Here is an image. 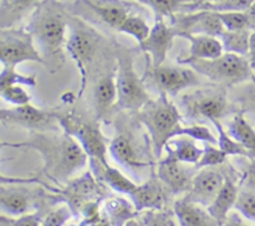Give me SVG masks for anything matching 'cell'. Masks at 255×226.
I'll return each mask as SVG.
<instances>
[{"label": "cell", "mask_w": 255, "mask_h": 226, "mask_svg": "<svg viewBox=\"0 0 255 226\" xmlns=\"http://www.w3.org/2000/svg\"><path fill=\"white\" fill-rule=\"evenodd\" d=\"M2 148L35 149L44 159L42 171L49 179L60 184L81 170L89 161L86 151L79 142L67 133L35 132L31 138L24 142H2Z\"/></svg>", "instance_id": "1"}, {"label": "cell", "mask_w": 255, "mask_h": 226, "mask_svg": "<svg viewBox=\"0 0 255 226\" xmlns=\"http://www.w3.org/2000/svg\"><path fill=\"white\" fill-rule=\"evenodd\" d=\"M69 19L70 14L60 0H41L25 26L44 59V65L51 71L61 69L65 62Z\"/></svg>", "instance_id": "2"}, {"label": "cell", "mask_w": 255, "mask_h": 226, "mask_svg": "<svg viewBox=\"0 0 255 226\" xmlns=\"http://www.w3.org/2000/svg\"><path fill=\"white\" fill-rule=\"evenodd\" d=\"M137 121L147 129L156 158L161 156L171 139L178 137L179 129L183 126L178 108L163 92H159L157 98H151L137 112Z\"/></svg>", "instance_id": "3"}, {"label": "cell", "mask_w": 255, "mask_h": 226, "mask_svg": "<svg viewBox=\"0 0 255 226\" xmlns=\"http://www.w3.org/2000/svg\"><path fill=\"white\" fill-rule=\"evenodd\" d=\"M178 64L186 65L217 86L232 87L253 79V66L247 56L224 52L213 60H198L187 56L178 59Z\"/></svg>", "instance_id": "4"}, {"label": "cell", "mask_w": 255, "mask_h": 226, "mask_svg": "<svg viewBox=\"0 0 255 226\" xmlns=\"http://www.w3.org/2000/svg\"><path fill=\"white\" fill-rule=\"evenodd\" d=\"M101 42V34L95 27H92L81 17L70 15L65 49L69 52L70 57L75 62L79 71L80 88L77 92L79 99L81 98L86 89L89 66L94 61Z\"/></svg>", "instance_id": "5"}, {"label": "cell", "mask_w": 255, "mask_h": 226, "mask_svg": "<svg viewBox=\"0 0 255 226\" xmlns=\"http://www.w3.org/2000/svg\"><path fill=\"white\" fill-rule=\"evenodd\" d=\"M116 111L138 112L151 101L143 78L134 70L133 56L127 50H120L116 54Z\"/></svg>", "instance_id": "6"}, {"label": "cell", "mask_w": 255, "mask_h": 226, "mask_svg": "<svg viewBox=\"0 0 255 226\" xmlns=\"http://www.w3.org/2000/svg\"><path fill=\"white\" fill-rule=\"evenodd\" d=\"M59 126L65 133L76 139L86 151L89 160L107 161L109 146L97 123L85 121L74 113H57Z\"/></svg>", "instance_id": "7"}, {"label": "cell", "mask_w": 255, "mask_h": 226, "mask_svg": "<svg viewBox=\"0 0 255 226\" xmlns=\"http://www.w3.org/2000/svg\"><path fill=\"white\" fill-rule=\"evenodd\" d=\"M0 61L2 67H17L22 62L44 64V59L26 27L0 29Z\"/></svg>", "instance_id": "8"}, {"label": "cell", "mask_w": 255, "mask_h": 226, "mask_svg": "<svg viewBox=\"0 0 255 226\" xmlns=\"http://www.w3.org/2000/svg\"><path fill=\"white\" fill-rule=\"evenodd\" d=\"M102 185L104 184L100 183L90 170L79 178L67 181L64 188H51V186L47 188L49 190L54 191L57 198L69 206L70 210L72 211V215L80 216L82 210L89 204L105 200V191Z\"/></svg>", "instance_id": "9"}, {"label": "cell", "mask_w": 255, "mask_h": 226, "mask_svg": "<svg viewBox=\"0 0 255 226\" xmlns=\"http://www.w3.org/2000/svg\"><path fill=\"white\" fill-rule=\"evenodd\" d=\"M182 102L186 108L187 118H206L208 121H213V119L221 121L228 107L227 88L217 86L199 89V91L184 96Z\"/></svg>", "instance_id": "10"}, {"label": "cell", "mask_w": 255, "mask_h": 226, "mask_svg": "<svg viewBox=\"0 0 255 226\" xmlns=\"http://www.w3.org/2000/svg\"><path fill=\"white\" fill-rule=\"evenodd\" d=\"M144 78L153 82L159 92L167 93L168 96H177L182 91L197 87L201 84L198 74L191 67L164 66L153 67L147 60V69Z\"/></svg>", "instance_id": "11"}, {"label": "cell", "mask_w": 255, "mask_h": 226, "mask_svg": "<svg viewBox=\"0 0 255 226\" xmlns=\"http://www.w3.org/2000/svg\"><path fill=\"white\" fill-rule=\"evenodd\" d=\"M0 119L4 124L20 126L36 132H45L46 129L56 131L59 126L57 112L40 109L31 103L9 109L2 108L0 111Z\"/></svg>", "instance_id": "12"}, {"label": "cell", "mask_w": 255, "mask_h": 226, "mask_svg": "<svg viewBox=\"0 0 255 226\" xmlns=\"http://www.w3.org/2000/svg\"><path fill=\"white\" fill-rule=\"evenodd\" d=\"M169 24L174 27L177 36L182 35H208V36L221 37L226 29L219 19L218 12L196 11L187 14H177L169 20Z\"/></svg>", "instance_id": "13"}, {"label": "cell", "mask_w": 255, "mask_h": 226, "mask_svg": "<svg viewBox=\"0 0 255 226\" xmlns=\"http://www.w3.org/2000/svg\"><path fill=\"white\" fill-rule=\"evenodd\" d=\"M176 37L177 32L171 24H167L164 19H156L148 37L138 44V47L141 51L146 52L149 64L158 67L166 61Z\"/></svg>", "instance_id": "14"}, {"label": "cell", "mask_w": 255, "mask_h": 226, "mask_svg": "<svg viewBox=\"0 0 255 226\" xmlns=\"http://www.w3.org/2000/svg\"><path fill=\"white\" fill-rule=\"evenodd\" d=\"M226 176L218 166L199 169L194 174L191 189L183 198L189 203L208 208L224 185Z\"/></svg>", "instance_id": "15"}, {"label": "cell", "mask_w": 255, "mask_h": 226, "mask_svg": "<svg viewBox=\"0 0 255 226\" xmlns=\"http://www.w3.org/2000/svg\"><path fill=\"white\" fill-rule=\"evenodd\" d=\"M169 191L153 171L151 178L138 184L129 194V200L138 213L147 210H162L166 208Z\"/></svg>", "instance_id": "16"}, {"label": "cell", "mask_w": 255, "mask_h": 226, "mask_svg": "<svg viewBox=\"0 0 255 226\" xmlns=\"http://www.w3.org/2000/svg\"><path fill=\"white\" fill-rule=\"evenodd\" d=\"M154 173L172 195H186L191 189L194 176L183 163L168 158H163L158 161Z\"/></svg>", "instance_id": "17"}, {"label": "cell", "mask_w": 255, "mask_h": 226, "mask_svg": "<svg viewBox=\"0 0 255 226\" xmlns=\"http://www.w3.org/2000/svg\"><path fill=\"white\" fill-rule=\"evenodd\" d=\"M97 17L115 30H119L125 20L133 14L134 4L126 0H82Z\"/></svg>", "instance_id": "18"}, {"label": "cell", "mask_w": 255, "mask_h": 226, "mask_svg": "<svg viewBox=\"0 0 255 226\" xmlns=\"http://www.w3.org/2000/svg\"><path fill=\"white\" fill-rule=\"evenodd\" d=\"M109 153L111 154L115 161L121 164L127 170L136 171L137 169H143L149 164L141 159L138 151H137L134 142L132 141L131 136L126 133L117 134L114 139L109 143Z\"/></svg>", "instance_id": "19"}, {"label": "cell", "mask_w": 255, "mask_h": 226, "mask_svg": "<svg viewBox=\"0 0 255 226\" xmlns=\"http://www.w3.org/2000/svg\"><path fill=\"white\" fill-rule=\"evenodd\" d=\"M89 163L95 178L116 193L129 195L138 185L132 179L125 175L121 170L114 168L109 163H104L100 160H89Z\"/></svg>", "instance_id": "20"}, {"label": "cell", "mask_w": 255, "mask_h": 226, "mask_svg": "<svg viewBox=\"0 0 255 226\" xmlns=\"http://www.w3.org/2000/svg\"><path fill=\"white\" fill-rule=\"evenodd\" d=\"M173 211L179 226H222L209 214L207 208L189 203L184 198L174 201Z\"/></svg>", "instance_id": "21"}, {"label": "cell", "mask_w": 255, "mask_h": 226, "mask_svg": "<svg viewBox=\"0 0 255 226\" xmlns=\"http://www.w3.org/2000/svg\"><path fill=\"white\" fill-rule=\"evenodd\" d=\"M117 103L116 70L99 79L94 88V104L97 118H105Z\"/></svg>", "instance_id": "22"}, {"label": "cell", "mask_w": 255, "mask_h": 226, "mask_svg": "<svg viewBox=\"0 0 255 226\" xmlns=\"http://www.w3.org/2000/svg\"><path fill=\"white\" fill-rule=\"evenodd\" d=\"M31 196L29 191L17 186H0V209L2 215L10 218H19V216L29 214L31 209Z\"/></svg>", "instance_id": "23"}, {"label": "cell", "mask_w": 255, "mask_h": 226, "mask_svg": "<svg viewBox=\"0 0 255 226\" xmlns=\"http://www.w3.org/2000/svg\"><path fill=\"white\" fill-rule=\"evenodd\" d=\"M102 214L106 216L110 226H125L129 220L138 216V211L131 200L122 196L112 195L102 201Z\"/></svg>", "instance_id": "24"}, {"label": "cell", "mask_w": 255, "mask_h": 226, "mask_svg": "<svg viewBox=\"0 0 255 226\" xmlns=\"http://www.w3.org/2000/svg\"><path fill=\"white\" fill-rule=\"evenodd\" d=\"M239 189L237 186L236 180L231 175L226 176L224 185L222 186L221 191L218 193L217 198L213 203L207 208L212 216L223 226L224 221L227 220L229 214L232 213V209H234L237 198H238Z\"/></svg>", "instance_id": "25"}, {"label": "cell", "mask_w": 255, "mask_h": 226, "mask_svg": "<svg viewBox=\"0 0 255 226\" xmlns=\"http://www.w3.org/2000/svg\"><path fill=\"white\" fill-rule=\"evenodd\" d=\"M164 151L167 153L166 158L171 159V160L196 165L203 155L204 149L199 148L196 141L192 139L191 137L178 136L167 143Z\"/></svg>", "instance_id": "26"}, {"label": "cell", "mask_w": 255, "mask_h": 226, "mask_svg": "<svg viewBox=\"0 0 255 226\" xmlns=\"http://www.w3.org/2000/svg\"><path fill=\"white\" fill-rule=\"evenodd\" d=\"M41 0H0V29H10L31 14Z\"/></svg>", "instance_id": "27"}, {"label": "cell", "mask_w": 255, "mask_h": 226, "mask_svg": "<svg viewBox=\"0 0 255 226\" xmlns=\"http://www.w3.org/2000/svg\"><path fill=\"white\" fill-rule=\"evenodd\" d=\"M191 44L189 57L198 60H213L224 54V47L221 39L208 35H182Z\"/></svg>", "instance_id": "28"}, {"label": "cell", "mask_w": 255, "mask_h": 226, "mask_svg": "<svg viewBox=\"0 0 255 226\" xmlns=\"http://www.w3.org/2000/svg\"><path fill=\"white\" fill-rule=\"evenodd\" d=\"M227 132L251 153L252 159L255 160V129L247 121L243 112L234 114L227 126Z\"/></svg>", "instance_id": "29"}, {"label": "cell", "mask_w": 255, "mask_h": 226, "mask_svg": "<svg viewBox=\"0 0 255 226\" xmlns=\"http://www.w3.org/2000/svg\"><path fill=\"white\" fill-rule=\"evenodd\" d=\"M139 4L148 6L156 19L171 20L177 14H186L188 7L202 0H136Z\"/></svg>", "instance_id": "30"}, {"label": "cell", "mask_w": 255, "mask_h": 226, "mask_svg": "<svg viewBox=\"0 0 255 226\" xmlns=\"http://www.w3.org/2000/svg\"><path fill=\"white\" fill-rule=\"evenodd\" d=\"M255 2V0H202L191 5L187 12L196 11H247ZM186 12V14H187Z\"/></svg>", "instance_id": "31"}, {"label": "cell", "mask_w": 255, "mask_h": 226, "mask_svg": "<svg viewBox=\"0 0 255 226\" xmlns=\"http://www.w3.org/2000/svg\"><path fill=\"white\" fill-rule=\"evenodd\" d=\"M251 35V30H239V31H227L226 30L224 34L219 37L223 44L224 52L248 57Z\"/></svg>", "instance_id": "32"}, {"label": "cell", "mask_w": 255, "mask_h": 226, "mask_svg": "<svg viewBox=\"0 0 255 226\" xmlns=\"http://www.w3.org/2000/svg\"><path fill=\"white\" fill-rule=\"evenodd\" d=\"M211 122L213 123V126L216 127V131L217 133H218V137H217L218 144H217V146H218V148L221 149V151H223L228 156L239 155L247 156V158L252 159L251 153H249L241 143H238L233 137L229 136L228 132H227V128H224L223 124L221 123L219 119H213V121Z\"/></svg>", "instance_id": "33"}, {"label": "cell", "mask_w": 255, "mask_h": 226, "mask_svg": "<svg viewBox=\"0 0 255 226\" xmlns=\"http://www.w3.org/2000/svg\"><path fill=\"white\" fill-rule=\"evenodd\" d=\"M152 27H149L148 22L146 21L143 16L137 14H131L126 20L124 21V24L120 26V29L117 31L124 32V34L129 35V36L133 37L138 44L143 42L144 40L148 37L149 32H151Z\"/></svg>", "instance_id": "34"}, {"label": "cell", "mask_w": 255, "mask_h": 226, "mask_svg": "<svg viewBox=\"0 0 255 226\" xmlns=\"http://www.w3.org/2000/svg\"><path fill=\"white\" fill-rule=\"evenodd\" d=\"M142 226H177L174 211L166 210H147L142 211L137 216Z\"/></svg>", "instance_id": "35"}, {"label": "cell", "mask_w": 255, "mask_h": 226, "mask_svg": "<svg viewBox=\"0 0 255 226\" xmlns=\"http://www.w3.org/2000/svg\"><path fill=\"white\" fill-rule=\"evenodd\" d=\"M29 86L35 87L36 84V77L35 75H24L16 71V67H1L0 74V88L7 86Z\"/></svg>", "instance_id": "36"}, {"label": "cell", "mask_w": 255, "mask_h": 226, "mask_svg": "<svg viewBox=\"0 0 255 226\" xmlns=\"http://www.w3.org/2000/svg\"><path fill=\"white\" fill-rule=\"evenodd\" d=\"M178 136H187L191 137L194 141L204 142L206 144H212L216 146L218 144V139L214 137L211 129L202 124H183L178 132Z\"/></svg>", "instance_id": "37"}, {"label": "cell", "mask_w": 255, "mask_h": 226, "mask_svg": "<svg viewBox=\"0 0 255 226\" xmlns=\"http://www.w3.org/2000/svg\"><path fill=\"white\" fill-rule=\"evenodd\" d=\"M203 149V155L199 159L198 163L194 165L196 169L216 168V166H219L226 163L227 158H228V155L223 151L217 148L216 146H212V144H206Z\"/></svg>", "instance_id": "38"}, {"label": "cell", "mask_w": 255, "mask_h": 226, "mask_svg": "<svg viewBox=\"0 0 255 226\" xmlns=\"http://www.w3.org/2000/svg\"><path fill=\"white\" fill-rule=\"evenodd\" d=\"M234 209L248 220L255 221V193L252 189L239 190Z\"/></svg>", "instance_id": "39"}, {"label": "cell", "mask_w": 255, "mask_h": 226, "mask_svg": "<svg viewBox=\"0 0 255 226\" xmlns=\"http://www.w3.org/2000/svg\"><path fill=\"white\" fill-rule=\"evenodd\" d=\"M0 96L4 101H6L7 103H11L14 107L31 103V96L25 91L24 86H20V84L0 88Z\"/></svg>", "instance_id": "40"}, {"label": "cell", "mask_w": 255, "mask_h": 226, "mask_svg": "<svg viewBox=\"0 0 255 226\" xmlns=\"http://www.w3.org/2000/svg\"><path fill=\"white\" fill-rule=\"evenodd\" d=\"M218 15L227 31L249 30V22L246 11H226L218 12Z\"/></svg>", "instance_id": "41"}, {"label": "cell", "mask_w": 255, "mask_h": 226, "mask_svg": "<svg viewBox=\"0 0 255 226\" xmlns=\"http://www.w3.org/2000/svg\"><path fill=\"white\" fill-rule=\"evenodd\" d=\"M42 216L40 211L36 213H29L19 218H10V216L2 215L0 218V226H40L42 221Z\"/></svg>", "instance_id": "42"}, {"label": "cell", "mask_w": 255, "mask_h": 226, "mask_svg": "<svg viewBox=\"0 0 255 226\" xmlns=\"http://www.w3.org/2000/svg\"><path fill=\"white\" fill-rule=\"evenodd\" d=\"M72 211L66 204L55 208L50 211L41 221L40 226H65V224L72 218Z\"/></svg>", "instance_id": "43"}, {"label": "cell", "mask_w": 255, "mask_h": 226, "mask_svg": "<svg viewBox=\"0 0 255 226\" xmlns=\"http://www.w3.org/2000/svg\"><path fill=\"white\" fill-rule=\"evenodd\" d=\"M223 226H251L239 216V213H231L224 221Z\"/></svg>", "instance_id": "44"}, {"label": "cell", "mask_w": 255, "mask_h": 226, "mask_svg": "<svg viewBox=\"0 0 255 226\" xmlns=\"http://www.w3.org/2000/svg\"><path fill=\"white\" fill-rule=\"evenodd\" d=\"M80 223L84 226H110V223L107 221L106 216L102 214V211L101 215H99L97 218L91 219V220H80Z\"/></svg>", "instance_id": "45"}, {"label": "cell", "mask_w": 255, "mask_h": 226, "mask_svg": "<svg viewBox=\"0 0 255 226\" xmlns=\"http://www.w3.org/2000/svg\"><path fill=\"white\" fill-rule=\"evenodd\" d=\"M248 59L252 66L255 67V31H252L251 40H249V54Z\"/></svg>", "instance_id": "46"}, {"label": "cell", "mask_w": 255, "mask_h": 226, "mask_svg": "<svg viewBox=\"0 0 255 226\" xmlns=\"http://www.w3.org/2000/svg\"><path fill=\"white\" fill-rule=\"evenodd\" d=\"M247 17H248V22H249V30H253L255 31V2L249 7L248 10L246 11Z\"/></svg>", "instance_id": "47"}, {"label": "cell", "mask_w": 255, "mask_h": 226, "mask_svg": "<svg viewBox=\"0 0 255 226\" xmlns=\"http://www.w3.org/2000/svg\"><path fill=\"white\" fill-rule=\"evenodd\" d=\"M247 181H248V188L255 193V168L251 169V170L247 173Z\"/></svg>", "instance_id": "48"}, {"label": "cell", "mask_w": 255, "mask_h": 226, "mask_svg": "<svg viewBox=\"0 0 255 226\" xmlns=\"http://www.w3.org/2000/svg\"><path fill=\"white\" fill-rule=\"evenodd\" d=\"M125 226H142V225H141V223L138 221V219L136 218V219H132V220H129Z\"/></svg>", "instance_id": "49"}, {"label": "cell", "mask_w": 255, "mask_h": 226, "mask_svg": "<svg viewBox=\"0 0 255 226\" xmlns=\"http://www.w3.org/2000/svg\"><path fill=\"white\" fill-rule=\"evenodd\" d=\"M252 81H253V86H252V96H253V98L255 101V76L253 77V79H252Z\"/></svg>", "instance_id": "50"}, {"label": "cell", "mask_w": 255, "mask_h": 226, "mask_svg": "<svg viewBox=\"0 0 255 226\" xmlns=\"http://www.w3.org/2000/svg\"><path fill=\"white\" fill-rule=\"evenodd\" d=\"M70 226H84V225H82L81 223H79V224H72V225H70Z\"/></svg>", "instance_id": "51"}]
</instances>
